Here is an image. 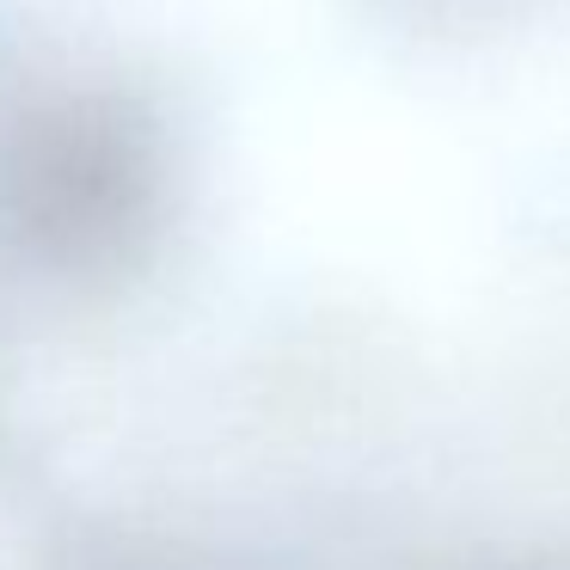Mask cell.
<instances>
[{"label": "cell", "mask_w": 570, "mask_h": 570, "mask_svg": "<svg viewBox=\"0 0 570 570\" xmlns=\"http://www.w3.org/2000/svg\"><path fill=\"white\" fill-rule=\"evenodd\" d=\"M13 203L56 252H99L148 203V160L111 117H62L13 166Z\"/></svg>", "instance_id": "1"}]
</instances>
